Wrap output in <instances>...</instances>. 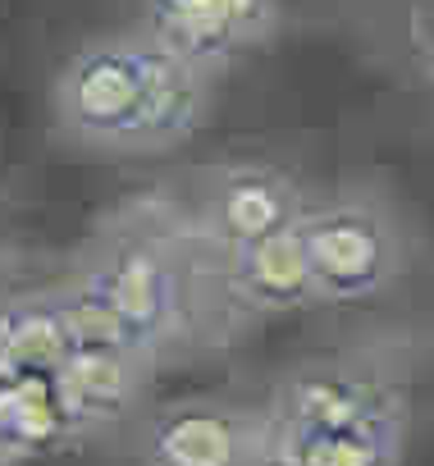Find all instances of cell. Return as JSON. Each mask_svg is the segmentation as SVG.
Instances as JSON below:
<instances>
[{
    "label": "cell",
    "instance_id": "5b68a950",
    "mask_svg": "<svg viewBox=\"0 0 434 466\" xmlns=\"http://www.w3.org/2000/svg\"><path fill=\"white\" fill-rule=\"evenodd\" d=\"M56 393L74 439L119 420L137 393V357L119 348H74L56 370Z\"/></svg>",
    "mask_w": 434,
    "mask_h": 466
},
{
    "label": "cell",
    "instance_id": "3957f363",
    "mask_svg": "<svg viewBox=\"0 0 434 466\" xmlns=\"http://www.w3.org/2000/svg\"><path fill=\"white\" fill-rule=\"evenodd\" d=\"M298 228H302L307 257H311L316 289L329 302L366 298L393 270V238H389V228L370 210H361V206L325 210V215H316V219H307Z\"/></svg>",
    "mask_w": 434,
    "mask_h": 466
},
{
    "label": "cell",
    "instance_id": "4fadbf2b",
    "mask_svg": "<svg viewBox=\"0 0 434 466\" xmlns=\"http://www.w3.org/2000/svg\"><path fill=\"white\" fill-rule=\"evenodd\" d=\"M0 466H10V461H5V457H0Z\"/></svg>",
    "mask_w": 434,
    "mask_h": 466
},
{
    "label": "cell",
    "instance_id": "52a82bcc",
    "mask_svg": "<svg viewBox=\"0 0 434 466\" xmlns=\"http://www.w3.org/2000/svg\"><path fill=\"white\" fill-rule=\"evenodd\" d=\"M234 289L257 311H293L320 298L302 228H284L247 248H234Z\"/></svg>",
    "mask_w": 434,
    "mask_h": 466
},
{
    "label": "cell",
    "instance_id": "8992f818",
    "mask_svg": "<svg viewBox=\"0 0 434 466\" xmlns=\"http://www.w3.org/2000/svg\"><path fill=\"white\" fill-rule=\"evenodd\" d=\"M279 420L311 430V434L393 425L375 384L352 375V370H311V375L288 380V389L279 393Z\"/></svg>",
    "mask_w": 434,
    "mask_h": 466
},
{
    "label": "cell",
    "instance_id": "277c9868",
    "mask_svg": "<svg viewBox=\"0 0 434 466\" xmlns=\"http://www.w3.org/2000/svg\"><path fill=\"white\" fill-rule=\"evenodd\" d=\"M146 466H257V439L229 407H169L146 434Z\"/></svg>",
    "mask_w": 434,
    "mask_h": 466
},
{
    "label": "cell",
    "instance_id": "9c48e42d",
    "mask_svg": "<svg viewBox=\"0 0 434 466\" xmlns=\"http://www.w3.org/2000/svg\"><path fill=\"white\" fill-rule=\"evenodd\" d=\"M257 466H393V425L311 434L275 416L257 439Z\"/></svg>",
    "mask_w": 434,
    "mask_h": 466
},
{
    "label": "cell",
    "instance_id": "30bf717a",
    "mask_svg": "<svg viewBox=\"0 0 434 466\" xmlns=\"http://www.w3.org/2000/svg\"><path fill=\"white\" fill-rule=\"evenodd\" d=\"M69 439L74 430L51 375H19L0 384V457L10 466L24 457L56 452Z\"/></svg>",
    "mask_w": 434,
    "mask_h": 466
},
{
    "label": "cell",
    "instance_id": "ba28073f",
    "mask_svg": "<svg viewBox=\"0 0 434 466\" xmlns=\"http://www.w3.org/2000/svg\"><path fill=\"white\" fill-rule=\"evenodd\" d=\"M210 228L229 248L293 228V187L270 169H238L210 197Z\"/></svg>",
    "mask_w": 434,
    "mask_h": 466
},
{
    "label": "cell",
    "instance_id": "7c38bea8",
    "mask_svg": "<svg viewBox=\"0 0 434 466\" xmlns=\"http://www.w3.org/2000/svg\"><path fill=\"white\" fill-rule=\"evenodd\" d=\"M151 5H174V0H151Z\"/></svg>",
    "mask_w": 434,
    "mask_h": 466
},
{
    "label": "cell",
    "instance_id": "7a4b0ae2",
    "mask_svg": "<svg viewBox=\"0 0 434 466\" xmlns=\"http://www.w3.org/2000/svg\"><path fill=\"white\" fill-rule=\"evenodd\" d=\"M74 289L101 307V316L110 320V329L119 334V343L133 357L156 348L174 329L178 279H174V266L146 243H128V248L110 252Z\"/></svg>",
    "mask_w": 434,
    "mask_h": 466
},
{
    "label": "cell",
    "instance_id": "6da1fadb",
    "mask_svg": "<svg viewBox=\"0 0 434 466\" xmlns=\"http://www.w3.org/2000/svg\"><path fill=\"white\" fill-rule=\"evenodd\" d=\"M201 69L165 42L110 37L83 46L56 78V115L87 147L146 151L197 128Z\"/></svg>",
    "mask_w": 434,
    "mask_h": 466
},
{
    "label": "cell",
    "instance_id": "8fae6325",
    "mask_svg": "<svg viewBox=\"0 0 434 466\" xmlns=\"http://www.w3.org/2000/svg\"><path fill=\"white\" fill-rule=\"evenodd\" d=\"M0 343H5V366L10 380L19 375H51L69 352V320L60 298H28L0 307Z\"/></svg>",
    "mask_w": 434,
    "mask_h": 466
}]
</instances>
